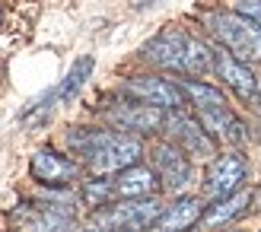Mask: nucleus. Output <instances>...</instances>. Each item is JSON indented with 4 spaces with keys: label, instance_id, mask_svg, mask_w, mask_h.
I'll list each match as a JSON object with an SVG mask.
<instances>
[{
    "label": "nucleus",
    "instance_id": "f257e3e1",
    "mask_svg": "<svg viewBox=\"0 0 261 232\" xmlns=\"http://www.w3.org/2000/svg\"><path fill=\"white\" fill-rule=\"evenodd\" d=\"M67 150L80 156L93 175H115L140 159V140L124 131H96V127H73L67 134Z\"/></svg>",
    "mask_w": 261,
    "mask_h": 232
},
{
    "label": "nucleus",
    "instance_id": "f03ea898",
    "mask_svg": "<svg viewBox=\"0 0 261 232\" xmlns=\"http://www.w3.org/2000/svg\"><path fill=\"white\" fill-rule=\"evenodd\" d=\"M140 57L160 70H172L181 76H204L211 73V48L201 38L181 29H163L140 48Z\"/></svg>",
    "mask_w": 261,
    "mask_h": 232
},
{
    "label": "nucleus",
    "instance_id": "7ed1b4c3",
    "mask_svg": "<svg viewBox=\"0 0 261 232\" xmlns=\"http://www.w3.org/2000/svg\"><path fill=\"white\" fill-rule=\"evenodd\" d=\"M178 86H181V96H185V105L194 108V118H198V124L214 137V143L236 147L245 140L242 121L232 114V108L226 105V99L217 86L201 83V80H181Z\"/></svg>",
    "mask_w": 261,
    "mask_h": 232
},
{
    "label": "nucleus",
    "instance_id": "20e7f679",
    "mask_svg": "<svg viewBox=\"0 0 261 232\" xmlns=\"http://www.w3.org/2000/svg\"><path fill=\"white\" fill-rule=\"evenodd\" d=\"M160 182H156L153 169L147 165H127V169L115 172V175H102L99 182H89L83 197L89 207H106L112 200H134V197H153Z\"/></svg>",
    "mask_w": 261,
    "mask_h": 232
},
{
    "label": "nucleus",
    "instance_id": "39448f33",
    "mask_svg": "<svg viewBox=\"0 0 261 232\" xmlns=\"http://www.w3.org/2000/svg\"><path fill=\"white\" fill-rule=\"evenodd\" d=\"M207 25L232 57H239L242 64H261V25H255L249 16H242V13H214Z\"/></svg>",
    "mask_w": 261,
    "mask_h": 232
},
{
    "label": "nucleus",
    "instance_id": "423d86ee",
    "mask_svg": "<svg viewBox=\"0 0 261 232\" xmlns=\"http://www.w3.org/2000/svg\"><path fill=\"white\" fill-rule=\"evenodd\" d=\"M163 204L156 197H134V200H112L106 207H96L93 229L96 232H143L156 216Z\"/></svg>",
    "mask_w": 261,
    "mask_h": 232
},
{
    "label": "nucleus",
    "instance_id": "0eeeda50",
    "mask_svg": "<svg viewBox=\"0 0 261 232\" xmlns=\"http://www.w3.org/2000/svg\"><path fill=\"white\" fill-rule=\"evenodd\" d=\"M73 223V207L58 200H29L10 213V226L16 232H67Z\"/></svg>",
    "mask_w": 261,
    "mask_h": 232
},
{
    "label": "nucleus",
    "instance_id": "6e6552de",
    "mask_svg": "<svg viewBox=\"0 0 261 232\" xmlns=\"http://www.w3.org/2000/svg\"><path fill=\"white\" fill-rule=\"evenodd\" d=\"M163 131L169 134V143H175L185 156H194V159H211V156H217L214 137L207 134L204 127L198 124V118H191L185 108L166 111Z\"/></svg>",
    "mask_w": 261,
    "mask_h": 232
},
{
    "label": "nucleus",
    "instance_id": "1a4fd4ad",
    "mask_svg": "<svg viewBox=\"0 0 261 232\" xmlns=\"http://www.w3.org/2000/svg\"><path fill=\"white\" fill-rule=\"evenodd\" d=\"M93 67H96V61H93V54H83V57H76L73 61V67L67 70V76L51 89L48 96H42L35 102V105L25 111V121H42L45 114H51L58 105H67V102L80 93V89L86 86V80H89V73H93Z\"/></svg>",
    "mask_w": 261,
    "mask_h": 232
},
{
    "label": "nucleus",
    "instance_id": "9d476101",
    "mask_svg": "<svg viewBox=\"0 0 261 232\" xmlns=\"http://www.w3.org/2000/svg\"><path fill=\"white\" fill-rule=\"evenodd\" d=\"M211 70L223 80L232 93H236L242 102H261V86H258V76L252 73L249 64H242L239 57H232L226 48H217L211 51Z\"/></svg>",
    "mask_w": 261,
    "mask_h": 232
},
{
    "label": "nucleus",
    "instance_id": "9b49d317",
    "mask_svg": "<svg viewBox=\"0 0 261 232\" xmlns=\"http://www.w3.org/2000/svg\"><path fill=\"white\" fill-rule=\"evenodd\" d=\"M150 169L156 175L160 188L166 191H185L191 185V159L175 143H156L150 153Z\"/></svg>",
    "mask_w": 261,
    "mask_h": 232
},
{
    "label": "nucleus",
    "instance_id": "f8f14e48",
    "mask_svg": "<svg viewBox=\"0 0 261 232\" xmlns=\"http://www.w3.org/2000/svg\"><path fill=\"white\" fill-rule=\"evenodd\" d=\"M124 96L143 102V105L172 111V108H185V96H181V86L172 80H163V76H130L124 83Z\"/></svg>",
    "mask_w": 261,
    "mask_h": 232
},
{
    "label": "nucleus",
    "instance_id": "ddd939ff",
    "mask_svg": "<svg viewBox=\"0 0 261 232\" xmlns=\"http://www.w3.org/2000/svg\"><path fill=\"white\" fill-rule=\"evenodd\" d=\"M106 118L115 124V131H124V134H134L137 137V134H156V131H163L166 111L127 99V102H118V105L106 108Z\"/></svg>",
    "mask_w": 261,
    "mask_h": 232
},
{
    "label": "nucleus",
    "instance_id": "4468645a",
    "mask_svg": "<svg viewBox=\"0 0 261 232\" xmlns=\"http://www.w3.org/2000/svg\"><path fill=\"white\" fill-rule=\"evenodd\" d=\"M245 159L239 156V153H223V156L211 159V165H207V175H204V197L207 200H220L232 194V191H239L242 182H245Z\"/></svg>",
    "mask_w": 261,
    "mask_h": 232
},
{
    "label": "nucleus",
    "instance_id": "2eb2a0df",
    "mask_svg": "<svg viewBox=\"0 0 261 232\" xmlns=\"http://www.w3.org/2000/svg\"><path fill=\"white\" fill-rule=\"evenodd\" d=\"M29 172L38 185L45 188H67L80 178V165H76L70 156H64L58 150H35L32 153V162H29Z\"/></svg>",
    "mask_w": 261,
    "mask_h": 232
},
{
    "label": "nucleus",
    "instance_id": "dca6fc26",
    "mask_svg": "<svg viewBox=\"0 0 261 232\" xmlns=\"http://www.w3.org/2000/svg\"><path fill=\"white\" fill-rule=\"evenodd\" d=\"M201 210H204L201 197H178L172 207H163L160 216L143 232H188L191 226H198Z\"/></svg>",
    "mask_w": 261,
    "mask_h": 232
},
{
    "label": "nucleus",
    "instance_id": "f3484780",
    "mask_svg": "<svg viewBox=\"0 0 261 232\" xmlns=\"http://www.w3.org/2000/svg\"><path fill=\"white\" fill-rule=\"evenodd\" d=\"M249 204H252V191L239 188V191H232V194L220 197V200H211V207L201 210L198 226L201 229H220V226L232 223L236 216H242L245 210H249Z\"/></svg>",
    "mask_w": 261,
    "mask_h": 232
},
{
    "label": "nucleus",
    "instance_id": "a211bd4d",
    "mask_svg": "<svg viewBox=\"0 0 261 232\" xmlns=\"http://www.w3.org/2000/svg\"><path fill=\"white\" fill-rule=\"evenodd\" d=\"M236 13L249 16L255 25H261V0H239V4H236Z\"/></svg>",
    "mask_w": 261,
    "mask_h": 232
},
{
    "label": "nucleus",
    "instance_id": "6ab92c4d",
    "mask_svg": "<svg viewBox=\"0 0 261 232\" xmlns=\"http://www.w3.org/2000/svg\"><path fill=\"white\" fill-rule=\"evenodd\" d=\"M249 210H261V185L252 191V204H249Z\"/></svg>",
    "mask_w": 261,
    "mask_h": 232
},
{
    "label": "nucleus",
    "instance_id": "aec40b11",
    "mask_svg": "<svg viewBox=\"0 0 261 232\" xmlns=\"http://www.w3.org/2000/svg\"><path fill=\"white\" fill-rule=\"evenodd\" d=\"M134 4H137V7H156L160 0H134Z\"/></svg>",
    "mask_w": 261,
    "mask_h": 232
}]
</instances>
